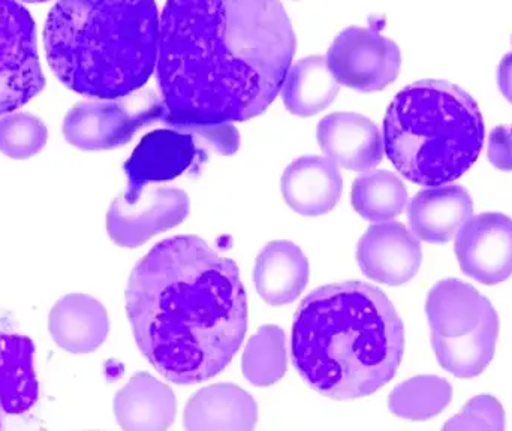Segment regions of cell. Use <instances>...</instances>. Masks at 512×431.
<instances>
[{"instance_id":"1","label":"cell","mask_w":512,"mask_h":431,"mask_svg":"<svg viewBox=\"0 0 512 431\" xmlns=\"http://www.w3.org/2000/svg\"><path fill=\"white\" fill-rule=\"evenodd\" d=\"M279 0H168L158 83L167 126L245 122L282 90L295 54Z\"/></svg>"},{"instance_id":"2","label":"cell","mask_w":512,"mask_h":431,"mask_svg":"<svg viewBox=\"0 0 512 431\" xmlns=\"http://www.w3.org/2000/svg\"><path fill=\"white\" fill-rule=\"evenodd\" d=\"M126 312L144 357L179 385L219 375L248 330L236 262L194 235L168 238L138 262Z\"/></svg>"},{"instance_id":"3","label":"cell","mask_w":512,"mask_h":431,"mask_svg":"<svg viewBox=\"0 0 512 431\" xmlns=\"http://www.w3.org/2000/svg\"><path fill=\"white\" fill-rule=\"evenodd\" d=\"M405 330L384 292L363 282L322 286L304 298L292 327V358L322 396L360 399L391 381Z\"/></svg>"},{"instance_id":"4","label":"cell","mask_w":512,"mask_h":431,"mask_svg":"<svg viewBox=\"0 0 512 431\" xmlns=\"http://www.w3.org/2000/svg\"><path fill=\"white\" fill-rule=\"evenodd\" d=\"M155 0H59L45 53L54 75L80 95L117 99L140 90L158 65Z\"/></svg>"},{"instance_id":"5","label":"cell","mask_w":512,"mask_h":431,"mask_svg":"<svg viewBox=\"0 0 512 431\" xmlns=\"http://www.w3.org/2000/svg\"><path fill=\"white\" fill-rule=\"evenodd\" d=\"M484 122L475 99L456 84L423 80L396 96L384 122V147L394 167L421 186L462 177L477 162Z\"/></svg>"},{"instance_id":"6","label":"cell","mask_w":512,"mask_h":431,"mask_svg":"<svg viewBox=\"0 0 512 431\" xmlns=\"http://www.w3.org/2000/svg\"><path fill=\"white\" fill-rule=\"evenodd\" d=\"M426 313L439 364L457 378L481 375L493 360L501 327L492 303L469 283L447 279L430 289Z\"/></svg>"},{"instance_id":"7","label":"cell","mask_w":512,"mask_h":431,"mask_svg":"<svg viewBox=\"0 0 512 431\" xmlns=\"http://www.w3.org/2000/svg\"><path fill=\"white\" fill-rule=\"evenodd\" d=\"M164 114V101L152 90L80 102L63 120V137L81 150L116 149L129 143L144 126L162 122Z\"/></svg>"},{"instance_id":"8","label":"cell","mask_w":512,"mask_h":431,"mask_svg":"<svg viewBox=\"0 0 512 431\" xmlns=\"http://www.w3.org/2000/svg\"><path fill=\"white\" fill-rule=\"evenodd\" d=\"M44 86L33 18L15 0H0V116L27 104Z\"/></svg>"},{"instance_id":"9","label":"cell","mask_w":512,"mask_h":431,"mask_svg":"<svg viewBox=\"0 0 512 431\" xmlns=\"http://www.w3.org/2000/svg\"><path fill=\"white\" fill-rule=\"evenodd\" d=\"M336 80L358 92H379L400 74L396 42L370 27H349L336 36L327 57Z\"/></svg>"},{"instance_id":"10","label":"cell","mask_w":512,"mask_h":431,"mask_svg":"<svg viewBox=\"0 0 512 431\" xmlns=\"http://www.w3.org/2000/svg\"><path fill=\"white\" fill-rule=\"evenodd\" d=\"M189 210L191 201L180 189L147 185L140 191H125L108 210V235L119 246L132 249L180 225Z\"/></svg>"},{"instance_id":"11","label":"cell","mask_w":512,"mask_h":431,"mask_svg":"<svg viewBox=\"0 0 512 431\" xmlns=\"http://www.w3.org/2000/svg\"><path fill=\"white\" fill-rule=\"evenodd\" d=\"M209 150L189 126H168L147 134L125 164L128 188L140 191L147 185L170 182L207 161Z\"/></svg>"},{"instance_id":"12","label":"cell","mask_w":512,"mask_h":431,"mask_svg":"<svg viewBox=\"0 0 512 431\" xmlns=\"http://www.w3.org/2000/svg\"><path fill=\"white\" fill-rule=\"evenodd\" d=\"M456 255L466 276L499 285L512 276V219L502 213L471 216L456 235Z\"/></svg>"},{"instance_id":"13","label":"cell","mask_w":512,"mask_h":431,"mask_svg":"<svg viewBox=\"0 0 512 431\" xmlns=\"http://www.w3.org/2000/svg\"><path fill=\"white\" fill-rule=\"evenodd\" d=\"M357 259L370 279L400 286L417 276L423 252L420 240L403 223L381 222L361 237Z\"/></svg>"},{"instance_id":"14","label":"cell","mask_w":512,"mask_h":431,"mask_svg":"<svg viewBox=\"0 0 512 431\" xmlns=\"http://www.w3.org/2000/svg\"><path fill=\"white\" fill-rule=\"evenodd\" d=\"M319 146L328 158L346 170L367 173L384 158V140L378 126L357 113H334L316 129Z\"/></svg>"},{"instance_id":"15","label":"cell","mask_w":512,"mask_h":431,"mask_svg":"<svg viewBox=\"0 0 512 431\" xmlns=\"http://www.w3.org/2000/svg\"><path fill=\"white\" fill-rule=\"evenodd\" d=\"M342 191V174L328 156H303L292 162L282 177L283 198L298 215H327L336 207Z\"/></svg>"},{"instance_id":"16","label":"cell","mask_w":512,"mask_h":431,"mask_svg":"<svg viewBox=\"0 0 512 431\" xmlns=\"http://www.w3.org/2000/svg\"><path fill=\"white\" fill-rule=\"evenodd\" d=\"M474 213V200L463 186H433L409 204L411 231L426 243H448Z\"/></svg>"},{"instance_id":"17","label":"cell","mask_w":512,"mask_h":431,"mask_svg":"<svg viewBox=\"0 0 512 431\" xmlns=\"http://www.w3.org/2000/svg\"><path fill=\"white\" fill-rule=\"evenodd\" d=\"M48 330L59 348L71 354H90L107 339L110 321L96 298L69 294L51 309Z\"/></svg>"},{"instance_id":"18","label":"cell","mask_w":512,"mask_h":431,"mask_svg":"<svg viewBox=\"0 0 512 431\" xmlns=\"http://www.w3.org/2000/svg\"><path fill=\"white\" fill-rule=\"evenodd\" d=\"M258 406L251 394L231 384L203 388L189 400L185 427L191 431H251Z\"/></svg>"},{"instance_id":"19","label":"cell","mask_w":512,"mask_h":431,"mask_svg":"<svg viewBox=\"0 0 512 431\" xmlns=\"http://www.w3.org/2000/svg\"><path fill=\"white\" fill-rule=\"evenodd\" d=\"M38 397L32 340L20 334H0V430L6 418L30 411Z\"/></svg>"},{"instance_id":"20","label":"cell","mask_w":512,"mask_h":431,"mask_svg":"<svg viewBox=\"0 0 512 431\" xmlns=\"http://www.w3.org/2000/svg\"><path fill=\"white\" fill-rule=\"evenodd\" d=\"M114 414L122 429L164 431L176 420V396L152 375L138 373L117 393Z\"/></svg>"},{"instance_id":"21","label":"cell","mask_w":512,"mask_h":431,"mask_svg":"<svg viewBox=\"0 0 512 431\" xmlns=\"http://www.w3.org/2000/svg\"><path fill=\"white\" fill-rule=\"evenodd\" d=\"M254 282L265 303L285 306L300 297L309 282V262L300 247L273 241L255 259Z\"/></svg>"},{"instance_id":"22","label":"cell","mask_w":512,"mask_h":431,"mask_svg":"<svg viewBox=\"0 0 512 431\" xmlns=\"http://www.w3.org/2000/svg\"><path fill=\"white\" fill-rule=\"evenodd\" d=\"M339 89L340 83L327 59L310 56L289 66L282 84V98L292 114L310 117L324 111L336 99Z\"/></svg>"},{"instance_id":"23","label":"cell","mask_w":512,"mask_h":431,"mask_svg":"<svg viewBox=\"0 0 512 431\" xmlns=\"http://www.w3.org/2000/svg\"><path fill=\"white\" fill-rule=\"evenodd\" d=\"M351 203L355 212L370 222H388L408 206V191L390 171H367L352 185Z\"/></svg>"},{"instance_id":"24","label":"cell","mask_w":512,"mask_h":431,"mask_svg":"<svg viewBox=\"0 0 512 431\" xmlns=\"http://www.w3.org/2000/svg\"><path fill=\"white\" fill-rule=\"evenodd\" d=\"M453 399V388L439 376H417L397 385L390 394V411L408 421L438 417Z\"/></svg>"},{"instance_id":"25","label":"cell","mask_w":512,"mask_h":431,"mask_svg":"<svg viewBox=\"0 0 512 431\" xmlns=\"http://www.w3.org/2000/svg\"><path fill=\"white\" fill-rule=\"evenodd\" d=\"M285 333L265 325L251 337L243 354V375L255 387H270L286 372Z\"/></svg>"},{"instance_id":"26","label":"cell","mask_w":512,"mask_h":431,"mask_svg":"<svg viewBox=\"0 0 512 431\" xmlns=\"http://www.w3.org/2000/svg\"><path fill=\"white\" fill-rule=\"evenodd\" d=\"M47 140V126L32 114L15 113L0 119V152L8 158H33L44 149Z\"/></svg>"},{"instance_id":"27","label":"cell","mask_w":512,"mask_h":431,"mask_svg":"<svg viewBox=\"0 0 512 431\" xmlns=\"http://www.w3.org/2000/svg\"><path fill=\"white\" fill-rule=\"evenodd\" d=\"M445 430L502 431L505 411L501 403L489 394L472 399L456 417L444 426Z\"/></svg>"},{"instance_id":"28","label":"cell","mask_w":512,"mask_h":431,"mask_svg":"<svg viewBox=\"0 0 512 431\" xmlns=\"http://www.w3.org/2000/svg\"><path fill=\"white\" fill-rule=\"evenodd\" d=\"M489 161L501 171H512V125L496 126L489 137Z\"/></svg>"},{"instance_id":"29","label":"cell","mask_w":512,"mask_h":431,"mask_svg":"<svg viewBox=\"0 0 512 431\" xmlns=\"http://www.w3.org/2000/svg\"><path fill=\"white\" fill-rule=\"evenodd\" d=\"M499 89L512 104V50L502 59L498 71Z\"/></svg>"},{"instance_id":"30","label":"cell","mask_w":512,"mask_h":431,"mask_svg":"<svg viewBox=\"0 0 512 431\" xmlns=\"http://www.w3.org/2000/svg\"><path fill=\"white\" fill-rule=\"evenodd\" d=\"M24 2L41 3V2H47V0H24Z\"/></svg>"}]
</instances>
